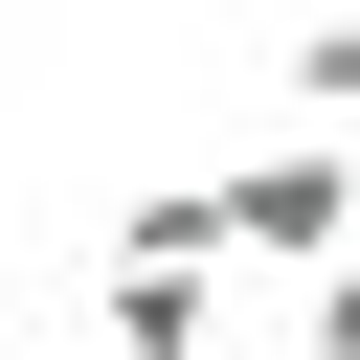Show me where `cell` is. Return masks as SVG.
<instances>
[{
	"mask_svg": "<svg viewBox=\"0 0 360 360\" xmlns=\"http://www.w3.org/2000/svg\"><path fill=\"white\" fill-rule=\"evenodd\" d=\"M338 225H360V158H338V135H270V158L202 180V248H248V270H292V292H338Z\"/></svg>",
	"mask_w": 360,
	"mask_h": 360,
	"instance_id": "obj_1",
	"label": "cell"
},
{
	"mask_svg": "<svg viewBox=\"0 0 360 360\" xmlns=\"http://www.w3.org/2000/svg\"><path fill=\"white\" fill-rule=\"evenodd\" d=\"M90 360H225V292L202 270H112L90 292Z\"/></svg>",
	"mask_w": 360,
	"mask_h": 360,
	"instance_id": "obj_2",
	"label": "cell"
},
{
	"mask_svg": "<svg viewBox=\"0 0 360 360\" xmlns=\"http://www.w3.org/2000/svg\"><path fill=\"white\" fill-rule=\"evenodd\" d=\"M0 22H22V0H0Z\"/></svg>",
	"mask_w": 360,
	"mask_h": 360,
	"instance_id": "obj_3",
	"label": "cell"
}]
</instances>
